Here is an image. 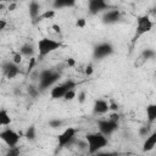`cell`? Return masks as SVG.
Wrapping results in <instances>:
<instances>
[{"label":"cell","mask_w":156,"mask_h":156,"mask_svg":"<svg viewBox=\"0 0 156 156\" xmlns=\"http://www.w3.org/2000/svg\"><path fill=\"white\" fill-rule=\"evenodd\" d=\"M85 141L88 144V152L91 155L98 154L99 151H101L106 145H107V136H105L102 133L100 132H95V133H88L85 135Z\"/></svg>","instance_id":"1"},{"label":"cell","mask_w":156,"mask_h":156,"mask_svg":"<svg viewBox=\"0 0 156 156\" xmlns=\"http://www.w3.org/2000/svg\"><path fill=\"white\" fill-rule=\"evenodd\" d=\"M37 46H38V55H39L40 58H43V57L48 56L49 54H51V52L56 51L57 49H60L62 46V44L60 41L55 40V39L41 38V39H39Z\"/></svg>","instance_id":"2"},{"label":"cell","mask_w":156,"mask_h":156,"mask_svg":"<svg viewBox=\"0 0 156 156\" xmlns=\"http://www.w3.org/2000/svg\"><path fill=\"white\" fill-rule=\"evenodd\" d=\"M60 79V73L54 69H44L39 73V90H46Z\"/></svg>","instance_id":"3"},{"label":"cell","mask_w":156,"mask_h":156,"mask_svg":"<svg viewBox=\"0 0 156 156\" xmlns=\"http://www.w3.org/2000/svg\"><path fill=\"white\" fill-rule=\"evenodd\" d=\"M152 21L150 20V17L147 15H141L136 17V24H135V34L133 40H138L141 35L149 33L152 29Z\"/></svg>","instance_id":"4"},{"label":"cell","mask_w":156,"mask_h":156,"mask_svg":"<svg viewBox=\"0 0 156 156\" xmlns=\"http://www.w3.org/2000/svg\"><path fill=\"white\" fill-rule=\"evenodd\" d=\"M76 87H77L76 82H73V80H71V79H69V80H66L65 83H61V84L55 85L54 88H51V90H50V96H51V99H54V100L63 99L65 95H66L69 90H73Z\"/></svg>","instance_id":"5"},{"label":"cell","mask_w":156,"mask_h":156,"mask_svg":"<svg viewBox=\"0 0 156 156\" xmlns=\"http://www.w3.org/2000/svg\"><path fill=\"white\" fill-rule=\"evenodd\" d=\"M76 134H77V129L76 128H73V127L66 128L57 136V145H58V147H66V146L71 145L76 140Z\"/></svg>","instance_id":"6"},{"label":"cell","mask_w":156,"mask_h":156,"mask_svg":"<svg viewBox=\"0 0 156 156\" xmlns=\"http://www.w3.org/2000/svg\"><path fill=\"white\" fill-rule=\"evenodd\" d=\"M113 54V46L110 43H100L93 49V57L95 60H102Z\"/></svg>","instance_id":"7"},{"label":"cell","mask_w":156,"mask_h":156,"mask_svg":"<svg viewBox=\"0 0 156 156\" xmlns=\"http://www.w3.org/2000/svg\"><path fill=\"white\" fill-rule=\"evenodd\" d=\"M0 138L9 147L17 146V144L20 141V134L17 132H15L13 129H11V128H6V129L1 130L0 132Z\"/></svg>","instance_id":"8"},{"label":"cell","mask_w":156,"mask_h":156,"mask_svg":"<svg viewBox=\"0 0 156 156\" xmlns=\"http://www.w3.org/2000/svg\"><path fill=\"white\" fill-rule=\"evenodd\" d=\"M98 128H99V132H100V133H102L105 136H108V135H111L115 130H117V128H118V122L111 121L110 118H108V119H99V121H98Z\"/></svg>","instance_id":"9"},{"label":"cell","mask_w":156,"mask_h":156,"mask_svg":"<svg viewBox=\"0 0 156 156\" xmlns=\"http://www.w3.org/2000/svg\"><path fill=\"white\" fill-rule=\"evenodd\" d=\"M108 4L105 0H89L88 1V11L90 15H98L102 11H107Z\"/></svg>","instance_id":"10"},{"label":"cell","mask_w":156,"mask_h":156,"mask_svg":"<svg viewBox=\"0 0 156 156\" xmlns=\"http://www.w3.org/2000/svg\"><path fill=\"white\" fill-rule=\"evenodd\" d=\"M2 73L6 76V78L11 79L15 78L20 73V67L12 61H6L2 63Z\"/></svg>","instance_id":"11"},{"label":"cell","mask_w":156,"mask_h":156,"mask_svg":"<svg viewBox=\"0 0 156 156\" xmlns=\"http://www.w3.org/2000/svg\"><path fill=\"white\" fill-rule=\"evenodd\" d=\"M119 20H121V11L117 9L107 10L102 15V22L106 24H113V23L118 22Z\"/></svg>","instance_id":"12"},{"label":"cell","mask_w":156,"mask_h":156,"mask_svg":"<svg viewBox=\"0 0 156 156\" xmlns=\"http://www.w3.org/2000/svg\"><path fill=\"white\" fill-rule=\"evenodd\" d=\"M110 111V104L104 99H98L94 101L93 112L96 115H105Z\"/></svg>","instance_id":"13"},{"label":"cell","mask_w":156,"mask_h":156,"mask_svg":"<svg viewBox=\"0 0 156 156\" xmlns=\"http://www.w3.org/2000/svg\"><path fill=\"white\" fill-rule=\"evenodd\" d=\"M156 146V132H151L144 140L143 143V151L144 152H149L151 150H154Z\"/></svg>","instance_id":"14"},{"label":"cell","mask_w":156,"mask_h":156,"mask_svg":"<svg viewBox=\"0 0 156 156\" xmlns=\"http://www.w3.org/2000/svg\"><path fill=\"white\" fill-rule=\"evenodd\" d=\"M28 10H29V16L32 20L37 21L40 17V4L38 1H30Z\"/></svg>","instance_id":"15"},{"label":"cell","mask_w":156,"mask_h":156,"mask_svg":"<svg viewBox=\"0 0 156 156\" xmlns=\"http://www.w3.org/2000/svg\"><path fill=\"white\" fill-rule=\"evenodd\" d=\"M145 113L149 123H154L156 121V104H149L145 107Z\"/></svg>","instance_id":"16"},{"label":"cell","mask_w":156,"mask_h":156,"mask_svg":"<svg viewBox=\"0 0 156 156\" xmlns=\"http://www.w3.org/2000/svg\"><path fill=\"white\" fill-rule=\"evenodd\" d=\"M76 5L74 0H55L52 2V7L54 10H60L63 7H72Z\"/></svg>","instance_id":"17"},{"label":"cell","mask_w":156,"mask_h":156,"mask_svg":"<svg viewBox=\"0 0 156 156\" xmlns=\"http://www.w3.org/2000/svg\"><path fill=\"white\" fill-rule=\"evenodd\" d=\"M20 52H21L22 56L32 57V56L34 55V52H35V49H34L33 44H30V43H26V44H23V45L20 48Z\"/></svg>","instance_id":"18"},{"label":"cell","mask_w":156,"mask_h":156,"mask_svg":"<svg viewBox=\"0 0 156 156\" xmlns=\"http://www.w3.org/2000/svg\"><path fill=\"white\" fill-rule=\"evenodd\" d=\"M11 123V117L7 110L1 108L0 110V126H9Z\"/></svg>","instance_id":"19"},{"label":"cell","mask_w":156,"mask_h":156,"mask_svg":"<svg viewBox=\"0 0 156 156\" xmlns=\"http://www.w3.org/2000/svg\"><path fill=\"white\" fill-rule=\"evenodd\" d=\"M24 136H26L27 140L33 141V140L37 138V129H35V127H34V126H29V127L27 128L26 133H24Z\"/></svg>","instance_id":"20"},{"label":"cell","mask_w":156,"mask_h":156,"mask_svg":"<svg viewBox=\"0 0 156 156\" xmlns=\"http://www.w3.org/2000/svg\"><path fill=\"white\" fill-rule=\"evenodd\" d=\"M155 56H156V52H155V50H152V49H145V50L141 52V55H140V57H141L144 61L155 58Z\"/></svg>","instance_id":"21"},{"label":"cell","mask_w":156,"mask_h":156,"mask_svg":"<svg viewBox=\"0 0 156 156\" xmlns=\"http://www.w3.org/2000/svg\"><path fill=\"white\" fill-rule=\"evenodd\" d=\"M55 15H56V11L52 9V10H46L45 12H43L41 15H40V17L37 20V21H41V20H51L52 17H55Z\"/></svg>","instance_id":"22"},{"label":"cell","mask_w":156,"mask_h":156,"mask_svg":"<svg viewBox=\"0 0 156 156\" xmlns=\"http://www.w3.org/2000/svg\"><path fill=\"white\" fill-rule=\"evenodd\" d=\"M27 91H28V94H29V96H30V98L35 99V98L39 95V91H40V90H39V88H38V87H35V85L30 84V85H28Z\"/></svg>","instance_id":"23"},{"label":"cell","mask_w":156,"mask_h":156,"mask_svg":"<svg viewBox=\"0 0 156 156\" xmlns=\"http://www.w3.org/2000/svg\"><path fill=\"white\" fill-rule=\"evenodd\" d=\"M20 155H21L20 146H12V147H9L5 156H20Z\"/></svg>","instance_id":"24"},{"label":"cell","mask_w":156,"mask_h":156,"mask_svg":"<svg viewBox=\"0 0 156 156\" xmlns=\"http://www.w3.org/2000/svg\"><path fill=\"white\" fill-rule=\"evenodd\" d=\"M62 124H63V121L62 119H58V118H52V119L49 121V126L51 128H60Z\"/></svg>","instance_id":"25"},{"label":"cell","mask_w":156,"mask_h":156,"mask_svg":"<svg viewBox=\"0 0 156 156\" xmlns=\"http://www.w3.org/2000/svg\"><path fill=\"white\" fill-rule=\"evenodd\" d=\"M150 133H151V132H150V127H149V126H143V127L139 128V135H140V136H145V138H146Z\"/></svg>","instance_id":"26"},{"label":"cell","mask_w":156,"mask_h":156,"mask_svg":"<svg viewBox=\"0 0 156 156\" xmlns=\"http://www.w3.org/2000/svg\"><path fill=\"white\" fill-rule=\"evenodd\" d=\"M95 156H119V155L116 151H99L98 154H95Z\"/></svg>","instance_id":"27"},{"label":"cell","mask_w":156,"mask_h":156,"mask_svg":"<svg viewBox=\"0 0 156 156\" xmlns=\"http://www.w3.org/2000/svg\"><path fill=\"white\" fill-rule=\"evenodd\" d=\"M76 96H77V93H76V90L73 89V90H69V91L65 95V98H63V99H65L66 101H72Z\"/></svg>","instance_id":"28"},{"label":"cell","mask_w":156,"mask_h":156,"mask_svg":"<svg viewBox=\"0 0 156 156\" xmlns=\"http://www.w3.org/2000/svg\"><path fill=\"white\" fill-rule=\"evenodd\" d=\"M22 55H21V52L18 51V52H16V54H13V57H12V62H15L16 65H20L21 62H22Z\"/></svg>","instance_id":"29"},{"label":"cell","mask_w":156,"mask_h":156,"mask_svg":"<svg viewBox=\"0 0 156 156\" xmlns=\"http://www.w3.org/2000/svg\"><path fill=\"white\" fill-rule=\"evenodd\" d=\"M85 23H87L85 18H78L77 22H76V26H77L78 28H84V27H85Z\"/></svg>","instance_id":"30"},{"label":"cell","mask_w":156,"mask_h":156,"mask_svg":"<svg viewBox=\"0 0 156 156\" xmlns=\"http://www.w3.org/2000/svg\"><path fill=\"white\" fill-rule=\"evenodd\" d=\"M84 73H85L87 76H91V74L94 73V67H93V65H88V66L85 67V69H84Z\"/></svg>","instance_id":"31"},{"label":"cell","mask_w":156,"mask_h":156,"mask_svg":"<svg viewBox=\"0 0 156 156\" xmlns=\"http://www.w3.org/2000/svg\"><path fill=\"white\" fill-rule=\"evenodd\" d=\"M85 98H87L85 91H80V93L78 94V102H79V104H83V102L85 101Z\"/></svg>","instance_id":"32"},{"label":"cell","mask_w":156,"mask_h":156,"mask_svg":"<svg viewBox=\"0 0 156 156\" xmlns=\"http://www.w3.org/2000/svg\"><path fill=\"white\" fill-rule=\"evenodd\" d=\"M110 119H111V121H115V122H118V119H119V115L116 113V112H115V113H111V115H110Z\"/></svg>","instance_id":"33"},{"label":"cell","mask_w":156,"mask_h":156,"mask_svg":"<svg viewBox=\"0 0 156 156\" xmlns=\"http://www.w3.org/2000/svg\"><path fill=\"white\" fill-rule=\"evenodd\" d=\"M67 65H68L69 67H73V66L76 65V61H74V58H72V57L67 58Z\"/></svg>","instance_id":"34"},{"label":"cell","mask_w":156,"mask_h":156,"mask_svg":"<svg viewBox=\"0 0 156 156\" xmlns=\"http://www.w3.org/2000/svg\"><path fill=\"white\" fill-rule=\"evenodd\" d=\"M52 29L56 32V33H61V27L58 24H52Z\"/></svg>","instance_id":"35"},{"label":"cell","mask_w":156,"mask_h":156,"mask_svg":"<svg viewBox=\"0 0 156 156\" xmlns=\"http://www.w3.org/2000/svg\"><path fill=\"white\" fill-rule=\"evenodd\" d=\"M5 27H6V21H5V20H0V29L4 30Z\"/></svg>","instance_id":"36"},{"label":"cell","mask_w":156,"mask_h":156,"mask_svg":"<svg viewBox=\"0 0 156 156\" xmlns=\"http://www.w3.org/2000/svg\"><path fill=\"white\" fill-rule=\"evenodd\" d=\"M110 110L117 111V110H118V105H117V104H115V102H111V105H110Z\"/></svg>","instance_id":"37"},{"label":"cell","mask_w":156,"mask_h":156,"mask_svg":"<svg viewBox=\"0 0 156 156\" xmlns=\"http://www.w3.org/2000/svg\"><path fill=\"white\" fill-rule=\"evenodd\" d=\"M34 63H35V60H34V58H30V63H29V66H28V72H29V71L33 68Z\"/></svg>","instance_id":"38"},{"label":"cell","mask_w":156,"mask_h":156,"mask_svg":"<svg viewBox=\"0 0 156 156\" xmlns=\"http://www.w3.org/2000/svg\"><path fill=\"white\" fill-rule=\"evenodd\" d=\"M16 6H17V4H16V2H12V4L9 5V10H10V11H13V10L16 9Z\"/></svg>","instance_id":"39"},{"label":"cell","mask_w":156,"mask_h":156,"mask_svg":"<svg viewBox=\"0 0 156 156\" xmlns=\"http://www.w3.org/2000/svg\"><path fill=\"white\" fill-rule=\"evenodd\" d=\"M128 156H129V155H128Z\"/></svg>","instance_id":"40"}]
</instances>
